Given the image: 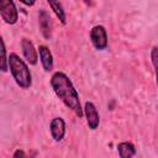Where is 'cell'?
Wrapping results in <instances>:
<instances>
[{
	"instance_id": "1",
	"label": "cell",
	"mask_w": 158,
	"mask_h": 158,
	"mask_svg": "<svg viewBox=\"0 0 158 158\" xmlns=\"http://www.w3.org/2000/svg\"><path fill=\"white\" fill-rule=\"evenodd\" d=\"M51 86L58 99L69 110H72L77 117L81 118L84 115V110L80 104L79 94L69 77L63 72H54L51 77Z\"/></svg>"
},
{
	"instance_id": "2",
	"label": "cell",
	"mask_w": 158,
	"mask_h": 158,
	"mask_svg": "<svg viewBox=\"0 0 158 158\" xmlns=\"http://www.w3.org/2000/svg\"><path fill=\"white\" fill-rule=\"evenodd\" d=\"M9 70L12 79L21 89H30L32 85V75L27 63L15 52L9 54Z\"/></svg>"
},
{
	"instance_id": "3",
	"label": "cell",
	"mask_w": 158,
	"mask_h": 158,
	"mask_svg": "<svg viewBox=\"0 0 158 158\" xmlns=\"http://www.w3.org/2000/svg\"><path fill=\"white\" fill-rule=\"evenodd\" d=\"M90 42L98 51H104L107 48V32L102 25H96L90 30Z\"/></svg>"
},
{
	"instance_id": "4",
	"label": "cell",
	"mask_w": 158,
	"mask_h": 158,
	"mask_svg": "<svg viewBox=\"0 0 158 158\" xmlns=\"http://www.w3.org/2000/svg\"><path fill=\"white\" fill-rule=\"evenodd\" d=\"M0 16L7 25H15L19 20V11L15 6V2L11 0L0 1Z\"/></svg>"
},
{
	"instance_id": "5",
	"label": "cell",
	"mask_w": 158,
	"mask_h": 158,
	"mask_svg": "<svg viewBox=\"0 0 158 158\" xmlns=\"http://www.w3.org/2000/svg\"><path fill=\"white\" fill-rule=\"evenodd\" d=\"M83 110H84V115H85L86 125H88L89 130L95 131L99 127V123H100V116H99V112H98V109H96L95 104L91 102V101H86L84 104Z\"/></svg>"
},
{
	"instance_id": "6",
	"label": "cell",
	"mask_w": 158,
	"mask_h": 158,
	"mask_svg": "<svg viewBox=\"0 0 158 158\" xmlns=\"http://www.w3.org/2000/svg\"><path fill=\"white\" fill-rule=\"evenodd\" d=\"M38 27L43 38L49 40L52 37V20L44 9H40L38 11Z\"/></svg>"
},
{
	"instance_id": "7",
	"label": "cell",
	"mask_w": 158,
	"mask_h": 158,
	"mask_svg": "<svg viewBox=\"0 0 158 158\" xmlns=\"http://www.w3.org/2000/svg\"><path fill=\"white\" fill-rule=\"evenodd\" d=\"M21 49H22V54L26 62L31 65H36L38 60V51L35 48L33 43L28 38L21 40Z\"/></svg>"
},
{
	"instance_id": "8",
	"label": "cell",
	"mask_w": 158,
	"mask_h": 158,
	"mask_svg": "<svg viewBox=\"0 0 158 158\" xmlns=\"http://www.w3.org/2000/svg\"><path fill=\"white\" fill-rule=\"evenodd\" d=\"M49 132L51 137L56 142H60L65 136V121L59 116L52 118L49 123Z\"/></svg>"
},
{
	"instance_id": "9",
	"label": "cell",
	"mask_w": 158,
	"mask_h": 158,
	"mask_svg": "<svg viewBox=\"0 0 158 158\" xmlns=\"http://www.w3.org/2000/svg\"><path fill=\"white\" fill-rule=\"evenodd\" d=\"M37 51H38V57H40V62L42 64L43 70L47 73L52 72L54 63H53V56H52V52L49 51V48L44 44H40Z\"/></svg>"
},
{
	"instance_id": "10",
	"label": "cell",
	"mask_w": 158,
	"mask_h": 158,
	"mask_svg": "<svg viewBox=\"0 0 158 158\" xmlns=\"http://www.w3.org/2000/svg\"><path fill=\"white\" fill-rule=\"evenodd\" d=\"M117 153L120 158H133L136 156V147L133 143L123 141L117 144Z\"/></svg>"
},
{
	"instance_id": "11",
	"label": "cell",
	"mask_w": 158,
	"mask_h": 158,
	"mask_svg": "<svg viewBox=\"0 0 158 158\" xmlns=\"http://www.w3.org/2000/svg\"><path fill=\"white\" fill-rule=\"evenodd\" d=\"M47 2L49 5V7L52 9L53 14L56 15V17L59 20V22L62 25H65L67 23V17H65V11L63 9L62 2H59V1H49V0Z\"/></svg>"
},
{
	"instance_id": "12",
	"label": "cell",
	"mask_w": 158,
	"mask_h": 158,
	"mask_svg": "<svg viewBox=\"0 0 158 158\" xmlns=\"http://www.w3.org/2000/svg\"><path fill=\"white\" fill-rule=\"evenodd\" d=\"M151 62L154 69V75H156V84L158 89V46H153L151 49Z\"/></svg>"
},
{
	"instance_id": "13",
	"label": "cell",
	"mask_w": 158,
	"mask_h": 158,
	"mask_svg": "<svg viewBox=\"0 0 158 158\" xmlns=\"http://www.w3.org/2000/svg\"><path fill=\"white\" fill-rule=\"evenodd\" d=\"M0 43H1V65L0 69L2 73L9 70V56H6V47H5V42L2 38H0Z\"/></svg>"
},
{
	"instance_id": "14",
	"label": "cell",
	"mask_w": 158,
	"mask_h": 158,
	"mask_svg": "<svg viewBox=\"0 0 158 158\" xmlns=\"http://www.w3.org/2000/svg\"><path fill=\"white\" fill-rule=\"evenodd\" d=\"M14 158H27V157H26L25 152L19 148V149H16V151L14 152Z\"/></svg>"
},
{
	"instance_id": "15",
	"label": "cell",
	"mask_w": 158,
	"mask_h": 158,
	"mask_svg": "<svg viewBox=\"0 0 158 158\" xmlns=\"http://www.w3.org/2000/svg\"><path fill=\"white\" fill-rule=\"evenodd\" d=\"M23 5H26V6H32V5H35V1H30V2H26V1H21Z\"/></svg>"
}]
</instances>
